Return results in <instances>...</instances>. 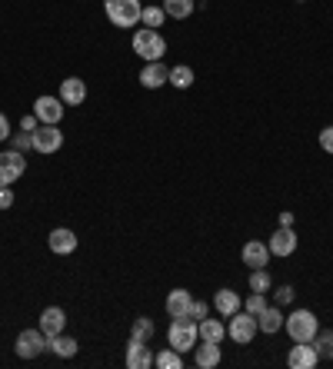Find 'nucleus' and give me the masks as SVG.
Listing matches in <instances>:
<instances>
[{
	"instance_id": "nucleus-12",
	"label": "nucleus",
	"mask_w": 333,
	"mask_h": 369,
	"mask_svg": "<svg viewBox=\"0 0 333 369\" xmlns=\"http://www.w3.org/2000/svg\"><path fill=\"white\" fill-rule=\"evenodd\" d=\"M240 260L250 266V270H264L266 263H270V246H266L264 239H250L240 253Z\"/></svg>"
},
{
	"instance_id": "nucleus-35",
	"label": "nucleus",
	"mask_w": 333,
	"mask_h": 369,
	"mask_svg": "<svg viewBox=\"0 0 333 369\" xmlns=\"http://www.w3.org/2000/svg\"><path fill=\"white\" fill-rule=\"evenodd\" d=\"M13 207V190L11 186H0V210H11Z\"/></svg>"
},
{
	"instance_id": "nucleus-38",
	"label": "nucleus",
	"mask_w": 333,
	"mask_h": 369,
	"mask_svg": "<svg viewBox=\"0 0 333 369\" xmlns=\"http://www.w3.org/2000/svg\"><path fill=\"white\" fill-rule=\"evenodd\" d=\"M37 127H40V120L33 117V113H27V117L21 120V130H27V133H33V130H37Z\"/></svg>"
},
{
	"instance_id": "nucleus-21",
	"label": "nucleus",
	"mask_w": 333,
	"mask_h": 369,
	"mask_svg": "<svg viewBox=\"0 0 333 369\" xmlns=\"http://www.w3.org/2000/svg\"><path fill=\"white\" fill-rule=\"evenodd\" d=\"M213 306H217L220 316H233L237 310H244V300H240V293H233V290H217L213 293Z\"/></svg>"
},
{
	"instance_id": "nucleus-37",
	"label": "nucleus",
	"mask_w": 333,
	"mask_h": 369,
	"mask_svg": "<svg viewBox=\"0 0 333 369\" xmlns=\"http://www.w3.org/2000/svg\"><path fill=\"white\" fill-rule=\"evenodd\" d=\"M11 140V120H7V113L0 110V143Z\"/></svg>"
},
{
	"instance_id": "nucleus-10",
	"label": "nucleus",
	"mask_w": 333,
	"mask_h": 369,
	"mask_svg": "<svg viewBox=\"0 0 333 369\" xmlns=\"http://www.w3.org/2000/svg\"><path fill=\"white\" fill-rule=\"evenodd\" d=\"M47 246H50V253H57V256H70V253L77 250V233L67 227H57V229H50Z\"/></svg>"
},
{
	"instance_id": "nucleus-13",
	"label": "nucleus",
	"mask_w": 333,
	"mask_h": 369,
	"mask_svg": "<svg viewBox=\"0 0 333 369\" xmlns=\"http://www.w3.org/2000/svg\"><path fill=\"white\" fill-rule=\"evenodd\" d=\"M60 100H64L67 107H80V103L87 100V80H80V76H67L64 84H60Z\"/></svg>"
},
{
	"instance_id": "nucleus-23",
	"label": "nucleus",
	"mask_w": 333,
	"mask_h": 369,
	"mask_svg": "<svg viewBox=\"0 0 333 369\" xmlns=\"http://www.w3.org/2000/svg\"><path fill=\"white\" fill-rule=\"evenodd\" d=\"M197 329H200V339H207V343H223V336H227V326L220 319H200Z\"/></svg>"
},
{
	"instance_id": "nucleus-26",
	"label": "nucleus",
	"mask_w": 333,
	"mask_h": 369,
	"mask_svg": "<svg viewBox=\"0 0 333 369\" xmlns=\"http://www.w3.org/2000/svg\"><path fill=\"white\" fill-rule=\"evenodd\" d=\"M130 339H140V343H150L154 339V319L150 316H137L130 326Z\"/></svg>"
},
{
	"instance_id": "nucleus-32",
	"label": "nucleus",
	"mask_w": 333,
	"mask_h": 369,
	"mask_svg": "<svg viewBox=\"0 0 333 369\" xmlns=\"http://www.w3.org/2000/svg\"><path fill=\"white\" fill-rule=\"evenodd\" d=\"M264 306H266V293H250L247 296V303H244V310L250 316H256V313H264Z\"/></svg>"
},
{
	"instance_id": "nucleus-40",
	"label": "nucleus",
	"mask_w": 333,
	"mask_h": 369,
	"mask_svg": "<svg viewBox=\"0 0 333 369\" xmlns=\"http://www.w3.org/2000/svg\"><path fill=\"white\" fill-rule=\"evenodd\" d=\"M0 186H11V180H7V174H4V166H0Z\"/></svg>"
},
{
	"instance_id": "nucleus-16",
	"label": "nucleus",
	"mask_w": 333,
	"mask_h": 369,
	"mask_svg": "<svg viewBox=\"0 0 333 369\" xmlns=\"http://www.w3.org/2000/svg\"><path fill=\"white\" fill-rule=\"evenodd\" d=\"M127 366L130 369H150L154 366V353H150V346L140 343V339H130V343H127Z\"/></svg>"
},
{
	"instance_id": "nucleus-29",
	"label": "nucleus",
	"mask_w": 333,
	"mask_h": 369,
	"mask_svg": "<svg viewBox=\"0 0 333 369\" xmlns=\"http://www.w3.org/2000/svg\"><path fill=\"white\" fill-rule=\"evenodd\" d=\"M273 290V280H270V273L264 270H254L250 273V293H270Z\"/></svg>"
},
{
	"instance_id": "nucleus-28",
	"label": "nucleus",
	"mask_w": 333,
	"mask_h": 369,
	"mask_svg": "<svg viewBox=\"0 0 333 369\" xmlns=\"http://www.w3.org/2000/svg\"><path fill=\"white\" fill-rule=\"evenodd\" d=\"M164 21H166V13H164V7H144L140 11V27H150V30H157V27H164Z\"/></svg>"
},
{
	"instance_id": "nucleus-18",
	"label": "nucleus",
	"mask_w": 333,
	"mask_h": 369,
	"mask_svg": "<svg viewBox=\"0 0 333 369\" xmlns=\"http://www.w3.org/2000/svg\"><path fill=\"white\" fill-rule=\"evenodd\" d=\"M190 303H193V296L187 293V290H170L166 293V316L170 319H180V316H190Z\"/></svg>"
},
{
	"instance_id": "nucleus-6",
	"label": "nucleus",
	"mask_w": 333,
	"mask_h": 369,
	"mask_svg": "<svg viewBox=\"0 0 333 369\" xmlns=\"http://www.w3.org/2000/svg\"><path fill=\"white\" fill-rule=\"evenodd\" d=\"M50 349V339L44 336V329L37 326V329H23L21 336H17V343H13V353L21 359H37L40 353H47Z\"/></svg>"
},
{
	"instance_id": "nucleus-4",
	"label": "nucleus",
	"mask_w": 333,
	"mask_h": 369,
	"mask_svg": "<svg viewBox=\"0 0 333 369\" xmlns=\"http://www.w3.org/2000/svg\"><path fill=\"white\" fill-rule=\"evenodd\" d=\"M103 11L111 17L113 27H120V30H130L140 23V0H103Z\"/></svg>"
},
{
	"instance_id": "nucleus-5",
	"label": "nucleus",
	"mask_w": 333,
	"mask_h": 369,
	"mask_svg": "<svg viewBox=\"0 0 333 369\" xmlns=\"http://www.w3.org/2000/svg\"><path fill=\"white\" fill-rule=\"evenodd\" d=\"M230 323H227V336L233 339V343H240V346H250L254 343V336L260 333V326H256V316H250L247 310H237L233 316H227Z\"/></svg>"
},
{
	"instance_id": "nucleus-7",
	"label": "nucleus",
	"mask_w": 333,
	"mask_h": 369,
	"mask_svg": "<svg viewBox=\"0 0 333 369\" xmlns=\"http://www.w3.org/2000/svg\"><path fill=\"white\" fill-rule=\"evenodd\" d=\"M64 147V133H60V127L57 123H40L37 130H33V150L37 153H57Z\"/></svg>"
},
{
	"instance_id": "nucleus-19",
	"label": "nucleus",
	"mask_w": 333,
	"mask_h": 369,
	"mask_svg": "<svg viewBox=\"0 0 333 369\" xmlns=\"http://www.w3.org/2000/svg\"><path fill=\"white\" fill-rule=\"evenodd\" d=\"M0 166H4V174H7V180H21L23 174H27V160H23V153L21 150H7V153H0Z\"/></svg>"
},
{
	"instance_id": "nucleus-41",
	"label": "nucleus",
	"mask_w": 333,
	"mask_h": 369,
	"mask_svg": "<svg viewBox=\"0 0 333 369\" xmlns=\"http://www.w3.org/2000/svg\"><path fill=\"white\" fill-rule=\"evenodd\" d=\"M297 4H303V0H297Z\"/></svg>"
},
{
	"instance_id": "nucleus-17",
	"label": "nucleus",
	"mask_w": 333,
	"mask_h": 369,
	"mask_svg": "<svg viewBox=\"0 0 333 369\" xmlns=\"http://www.w3.org/2000/svg\"><path fill=\"white\" fill-rule=\"evenodd\" d=\"M40 329H44V336H57V333H64V326H67V313L60 310V306H47L44 313H40Z\"/></svg>"
},
{
	"instance_id": "nucleus-3",
	"label": "nucleus",
	"mask_w": 333,
	"mask_h": 369,
	"mask_svg": "<svg viewBox=\"0 0 333 369\" xmlns=\"http://www.w3.org/2000/svg\"><path fill=\"white\" fill-rule=\"evenodd\" d=\"M133 54L140 57V60H164L166 54V40L160 37V30H150V27H140V30L133 33Z\"/></svg>"
},
{
	"instance_id": "nucleus-15",
	"label": "nucleus",
	"mask_w": 333,
	"mask_h": 369,
	"mask_svg": "<svg viewBox=\"0 0 333 369\" xmlns=\"http://www.w3.org/2000/svg\"><path fill=\"white\" fill-rule=\"evenodd\" d=\"M220 343H207V339H200V346H193V366L200 369H213L220 366Z\"/></svg>"
},
{
	"instance_id": "nucleus-25",
	"label": "nucleus",
	"mask_w": 333,
	"mask_h": 369,
	"mask_svg": "<svg viewBox=\"0 0 333 369\" xmlns=\"http://www.w3.org/2000/svg\"><path fill=\"white\" fill-rule=\"evenodd\" d=\"M164 13L174 21H187L193 13V0H164Z\"/></svg>"
},
{
	"instance_id": "nucleus-30",
	"label": "nucleus",
	"mask_w": 333,
	"mask_h": 369,
	"mask_svg": "<svg viewBox=\"0 0 333 369\" xmlns=\"http://www.w3.org/2000/svg\"><path fill=\"white\" fill-rule=\"evenodd\" d=\"M310 343H313V349L320 353V359H333V329H327V333H317Z\"/></svg>"
},
{
	"instance_id": "nucleus-1",
	"label": "nucleus",
	"mask_w": 333,
	"mask_h": 369,
	"mask_svg": "<svg viewBox=\"0 0 333 369\" xmlns=\"http://www.w3.org/2000/svg\"><path fill=\"white\" fill-rule=\"evenodd\" d=\"M283 329L290 333L293 343H310L320 333V319L313 310H293L290 316H283Z\"/></svg>"
},
{
	"instance_id": "nucleus-14",
	"label": "nucleus",
	"mask_w": 333,
	"mask_h": 369,
	"mask_svg": "<svg viewBox=\"0 0 333 369\" xmlns=\"http://www.w3.org/2000/svg\"><path fill=\"white\" fill-rule=\"evenodd\" d=\"M166 80H170V70H166L164 60H150V64L140 70V87H147V90L164 87Z\"/></svg>"
},
{
	"instance_id": "nucleus-39",
	"label": "nucleus",
	"mask_w": 333,
	"mask_h": 369,
	"mask_svg": "<svg viewBox=\"0 0 333 369\" xmlns=\"http://www.w3.org/2000/svg\"><path fill=\"white\" fill-rule=\"evenodd\" d=\"M280 227H293V213H290V210L280 213Z\"/></svg>"
},
{
	"instance_id": "nucleus-11",
	"label": "nucleus",
	"mask_w": 333,
	"mask_h": 369,
	"mask_svg": "<svg viewBox=\"0 0 333 369\" xmlns=\"http://www.w3.org/2000/svg\"><path fill=\"white\" fill-rule=\"evenodd\" d=\"M317 363H320V353L313 349V343H293V349L287 356L290 369H313Z\"/></svg>"
},
{
	"instance_id": "nucleus-36",
	"label": "nucleus",
	"mask_w": 333,
	"mask_h": 369,
	"mask_svg": "<svg viewBox=\"0 0 333 369\" xmlns=\"http://www.w3.org/2000/svg\"><path fill=\"white\" fill-rule=\"evenodd\" d=\"M320 147L327 153H333V127H323L320 130Z\"/></svg>"
},
{
	"instance_id": "nucleus-9",
	"label": "nucleus",
	"mask_w": 333,
	"mask_h": 369,
	"mask_svg": "<svg viewBox=\"0 0 333 369\" xmlns=\"http://www.w3.org/2000/svg\"><path fill=\"white\" fill-rule=\"evenodd\" d=\"M297 233L293 227H277L273 229V237L266 239V246H270V256H293L297 253Z\"/></svg>"
},
{
	"instance_id": "nucleus-20",
	"label": "nucleus",
	"mask_w": 333,
	"mask_h": 369,
	"mask_svg": "<svg viewBox=\"0 0 333 369\" xmlns=\"http://www.w3.org/2000/svg\"><path fill=\"white\" fill-rule=\"evenodd\" d=\"M256 326H260V333H266V336H273V333H280L283 329V313L277 310V303L264 306V313H256Z\"/></svg>"
},
{
	"instance_id": "nucleus-2",
	"label": "nucleus",
	"mask_w": 333,
	"mask_h": 369,
	"mask_svg": "<svg viewBox=\"0 0 333 369\" xmlns=\"http://www.w3.org/2000/svg\"><path fill=\"white\" fill-rule=\"evenodd\" d=\"M166 339H170V346L177 349V353H193V346L200 343V329H197V319H190V316H180L170 323L166 329Z\"/></svg>"
},
{
	"instance_id": "nucleus-31",
	"label": "nucleus",
	"mask_w": 333,
	"mask_h": 369,
	"mask_svg": "<svg viewBox=\"0 0 333 369\" xmlns=\"http://www.w3.org/2000/svg\"><path fill=\"white\" fill-rule=\"evenodd\" d=\"M11 147H13V150H21V153L33 150V133H27V130L11 133Z\"/></svg>"
},
{
	"instance_id": "nucleus-24",
	"label": "nucleus",
	"mask_w": 333,
	"mask_h": 369,
	"mask_svg": "<svg viewBox=\"0 0 333 369\" xmlns=\"http://www.w3.org/2000/svg\"><path fill=\"white\" fill-rule=\"evenodd\" d=\"M166 84H170V87H177V90L193 87V67H187V64L170 67V80H166Z\"/></svg>"
},
{
	"instance_id": "nucleus-33",
	"label": "nucleus",
	"mask_w": 333,
	"mask_h": 369,
	"mask_svg": "<svg viewBox=\"0 0 333 369\" xmlns=\"http://www.w3.org/2000/svg\"><path fill=\"white\" fill-rule=\"evenodd\" d=\"M207 313H210V306L203 303V300H193V303H190V319H207Z\"/></svg>"
},
{
	"instance_id": "nucleus-27",
	"label": "nucleus",
	"mask_w": 333,
	"mask_h": 369,
	"mask_svg": "<svg viewBox=\"0 0 333 369\" xmlns=\"http://www.w3.org/2000/svg\"><path fill=\"white\" fill-rule=\"evenodd\" d=\"M154 366L157 369H184V353H177L174 346L164 349V353H157L154 356Z\"/></svg>"
},
{
	"instance_id": "nucleus-22",
	"label": "nucleus",
	"mask_w": 333,
	"mask_h": 369,
	"mask_svg": "<svg viewBox=\"0 0 333 369\" xmlns=\"http://www.w3.org/2000/svg\"><path fill=\"white\" fill-rule=\"evenodd\" d=\"M77 349H80V343L74 336H67V333H57V336H50V353H54V356L74 359V356H77Z\"/></svg>"
},
{
	"instance_id": "nucleus-34",
	"label": "nucleus",
	"mask_w": 333,
	"mask_h": 369,
	"mask_svg": "<svg viewBox=\"0 0 333 369\" xmlns=\"http://www.w3.org/2000/svg\"><path fill=\"white\" fill-rule=\"evenodd\" d=\"M273 300H277V306L290 303V300H293V286H287V283H283V286H277V293H273Z\"/></svg>"
},
{
	"instance_id": "nucleus-8",
	"label": "nucleus",
	"mask_w": 333,
	"mask_h": 369,
	"mask_svg": "<svg viewBox=\"0 0 333 369\" xmlns=\"http://www.w3.org/2000/svg\"><path fill=\"white\" fill-rule=\"evenodd\" d=\"M64 100L60 97H50V93H44V97L33 100V117L40 120V123H60L64 120Z\"/></svg>"
}]
</instances>
